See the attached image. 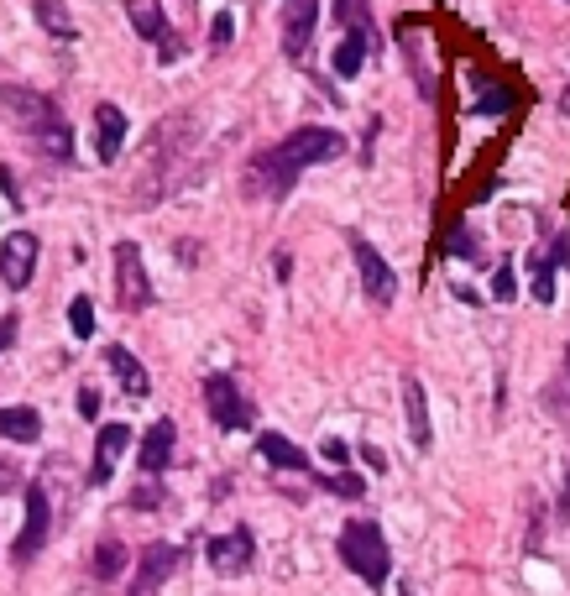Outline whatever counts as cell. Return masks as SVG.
Here are the masks:
<instances>
[{"mask_svg": "<svg viewBox=\"0 0 570 596\" xmlns=\"http://www.w3.org/2000/svg\"><path fill=\"white\" fill-rule=\"evenodd\" d=\"M231 37H236V21H231V16H215V21H210V48H215V53L231 48Z\"/></svg>", "mask_w": 570, "mask_h": 596, "instance_id": "484cf974", "label": "cell"}, {"mask_svg": "<svg viewBox=\"0 0 570 596\" xmlns=\"http://www.w3.org/2000/svg\"><path fill=\"white\" fill-rule=\"evenodd\" d=\"M126 142V110L121 105H95V157L100 163H116Z\"/></svg>", "mask_w": 570, "mask_h": 596, "instance_id": "7c38bea8", "label": "cell"}, {"mask_svg": "<svg viewBox=\"0 0 570 596\" xmlns=\"http://www.w3.org/2000/svg\"><path fill=\"white\" fill-rule=\"evenodd\" d=\"M314 21H319V0H288V16H283V53L288 58H304Z\"/></svg>", "mask_w": 570, "mask_h": 596, "instance_id": "8fae6325", "label": "cell"}, {"mask_svg": "<svg viewBox=\"0 0 570 596\" xmlns=\"http://www.w3.org/2000/svg\"><path fill=\"white\" fill-rule=\"evenodd\" d=\"M403 408H408V434H414V445L419 450H429V398H424V387H419V377H403Z\"/></svg>", "mask_w": 570, "mask_h": 596, "instance_id": "9a60e30c", "label": "cell"}, {"mask_svg": "<svg viewBox=\"0 0 570 596\" xmlns=\"http://www.w3.org/2000/svg\"><path fill=\"white\" fill-rule=\"evenodd\" d=\"M32 272H37V236L11 231L6 246H0V278H6V288H27Z\"/></svg>", "mask_w": 570, "mask_h": 596, "instance_id": "ba28073f", "label": "cell"}, {"mask_svg": "<svg viewBox=\"0 0 570 596\" xmlns=\"http://www.w3.org/2000/svg\"><path fill=\"white\" fill-rule=\"evenodd\" d=\"M565 372H570V346H565Z\"/></svg>", "mask_w": 570, "mask_h": 596, "instance_id": "e575fe53", "label": "cell"}, {"mask_svg": "<svg viewBox=\"0 0 570 596\" xmlns=\"http://www.w3.org/2000/svg\"><path fill=\"white\" fill-rule=\"evenodd\" d=\"M48 518H53V513H48V492L27 487V529H21V539H16V549H11L21 565H27L42 544H48Z\"/></svg>", "mask_w": 570, "mask_h": 596, "instance_id": "9c48e42d", "label": "cell"}, {"mask_svg": "<svg viewBox=\"0 0 570 596\" xmlns=\"http://www.w3.org/2000/svg\"><path fill=\"white\" fill-rule=\"evenodd\" d=\"M116 298H121V309H147L152 304V283H147L136 241H116Z\"/></svg>", "mask_w": 570, "mask_h": 596, "instance_id": "277c9868", "label": "cell"}, {"mask_svg": "<svg viewBox=\"0 0 570 596\" xmlns=\"http://www.w3.org/2000/svg\"><path fill=\"white\" fill-rule=\"evenodd\" d=\"M252 555H257V544H252V534H246V529L210 539V565H215V576H241V570H252Z\"/></svg>", "mask_w": 570, "mask_h": 596, "instance_id": "30bf717a", "label": "cell"}, {"mask_svg": "<svg viewBox=\"0 0 570 596\" xmlns=\"http://www.w3.org/2000/svg\"><path fill=\"white\" fill-rule=\"evenodd\" d=\"M157 58H163V63H173V58H184V37H163V48H157Z\"/></svg>", "mask_w": 570, "mask_h": 596, "instance_id": "1f68e13d", "label": "cell"}, {"mask_svg": "<svg viewBox=\"0 0 570 596\" xmlns=\"http://www.w3.org/2000/svg\"><path fill=\"white\" fill-rule=\"evenodd\" d=\"M330 492H340V497H361V476H330Z\"/></svg>", "mask_w": 570, "mask_h": 596, "instance_id": "f546056e", "label": "cell"}, {"mask_svg": "<svg viewBox=\"0 0 570 596\" xmlns=\"http://www.w3.org/2000/svg\"><path fill=\"white\" fill-rule=\"evenodd\" d=\"M503 110H513V89H487L476 100V116H503Z\"/></svg>", "mask_w": 570, "mask_h": 596, "instance_id": "d4e9b609", "label": "cell"}, {"mask_svg": "<svg viewBox=\"0 0 570 596\" xmlns=\"http://www.w3.org/2000/svg\"><path fill=\"white\" fill-rule=\"evenodd\" d=\"M351 257H356V272H361V288H367L372 304H393V293H398V278H393V267L382 262V251L367 241V236H351Z\"/></svg>", "mask_w": 570, "mask_h": 596, "instance_id": "5b68a950", "label": "cell"}, {"mask_svg": "<svg viewBox=\"0 0 570 596\" xmlns=\"http://www.w3.org/2000/svg\"><path fill=\"white\" fill-rule=\"evenodd\" d=\"M173 440H178V429L168 424V419H157L147 434H142V455H136V461H142V471H168V461H173Z\"/></svg>", "mask_w": 570, "mask_h": 596, "instance_id": "5bb4252c", "label": "cell"}, {"mask_svg": "<svg viewBox=\"0 0 570 596\" xmlns=\"http://www.w3.org/2000/svg\"><path fill=\"white\" fill-rule=\"evenodd\" d=\"M126 445H131V429H126V424H105V429H100L95 466H89V481H95V487H105V481H110V471H116V461H121Z\"/></svg>", "mask_w": 570, "mask_h": 596, "instance_id": "4fadbf2b", "label": "cell"}, {"mask_svg": "<svg viewBox=\"0 0 570 596\" xmlns=\"http://www.w3.org/2000/svg\"><path fill=\"white\" fill-rule=\"evenodd\" d=\"M361 63H367V32H346V42L335 48V74L340 79H356Z\"/></svg>", "mask_w": 570, "mask_h": 596, "instance_id": "44dd1931", "label": "cell"}, {"mask_svg": "<svg viewBox=\"0 0 570 596\" xmlns=\"http://www.w3.org/2000/svg\"><path fill=\"white\" fill-rule=\"evenodd\" d=\"M16 325H21L16 314H6V319H0V351H11V346H16Z\"/></svg>", "mask_w": 570, "mask_h": 596, "instance_id": "d6a6232c", "label": "cell"}, {"mask_svg": "<svg viewBox=\"0 0 570 596\" xmlns=\"http://www.w3.org/2000/svg\"><path fill=\"white\" fill-rule=\"evenodd\" d=\"M178 549L173 544H147L142 555H136V581H131V596H157V586H163L173 570H178Z\"/></svg>", "mask_w": 570, "mask_h": 596, "instance_id": "52a82bcc", "label": "cell"}, {"mask_svg": "<svg viewBox=\"0 0 570 596\" xmlns=\"http://www.w3.org/2000/svg\"><path fill=\"white\" fill-rule=\"evenodd\" d=\"M335 157H346V136L330 131V126H304V131L283 136V142L257 163L252 178L262 183L272 199H278V194L293 189V178H299L304 168H314V163H335Z\"/></svg>", "mask_w": 570, "mask_h": 596, "instance_id": "6da1fadb", "label": "cell"}, {"mask_svg": "<svg viewBox=\"0 0 570 596\" xmlns=\"http://www.w3.org/2000/svg\"><path fill=\"white\" fill-rule=\"evenodd\" d=\"M131 27H136V37L142 42H157V48H163V37H168V21H163V6H157V0H131Z\"/></svg>", "mask_w": 570, "mask_h": 596, "instance_id": "ac0fdd59", "label": "cell"}, {"mask_svg": "<svg viewBox=\"0 0 570 596\" xmlns=\"http://www.w3.org/2000/svg\"><path fill=\"white\" fill-rule=\"evenodd\" d=\"M492 293L503 298V304H508V298L518 293V278H513V267H497V278H492Z\"/></svg>", "mask_w": 570, "mask_h": 596, "instance_id": "83f0119b", "label": "cell"}, {"mask_svg": "<svg viewBox=\"0 0 570 596\" xmlns=\"http://www.w3.org/2000/svg\"><path fill=\"white\" fill-rule=\"evenodd\" d=\"M110 366H116V377H121V387H126V393L131 398H147V372H142V361H136L126 346H110Z\"/></svg>", "mask_w": 570, "mask_h": 596, "instance_id": "d6986e66", "label": "cell"}, {"mask_svg": "<svg viewBox=\"0 0 570 596\" xmlns=\"http://www.w3.org/2000/svg\"><path fill=\"white\" fill-rule=\"evenodd\" d=\"M335 11H340V27H346V32H372L367 0H335Z\"/></svg>", "mask_w": 570, "mask_h": 596, "instance_id": "603a6c76", "label": "cell"}, {"mask_svg": "<svg viewBox=\"0 0 570 596\" xmlns=\"http://www.w3.org/2000/svg\"><path fill=\"white\" fill-rule=\"evenodd\" d=\"M126 570V549L116 544V539H105L100 549H95V581H116Z\"/></svg>", "mask_w": 570, "mask_h": 596, "instance_id": "7402d4cb", "label": "cell"}, {"mask_svg": "<svg viewBox=\"0 0 570 596\" xmlns=\"http://www.w3.org/2000/svg\"><path fill=\"white\" fill-rule=\"evenodd\" d=\"M534 298H539V304H550V298H555V272H550V262L534 267Z\"/></svg>", "mask_w": 570, "mask_h": 596, "instance_id": "4316f807", "label": "cell"}, {"mask_svg": "<svg viewBox=\"0 0 570 596\" xmlns=\"http://www.w3.org/2000/svg\"><path fill=\"white\" fill-rule=\"evenodd\" d=\"M79 414H84V419L100 414V393H95V387H79Z\"/></svg>", "mask_w": 570, "mask_h": 596, "instance_id": "4dcf8cb0", "label": "cell"}, {"mask_svg": "<svg viewBox=\"0 0 570 596\" xmlns=\"http://www.w3.org/2000/svg\"><path fill=\"white\" fill-rule=\"evenodd\" d=\"M0 105L11 110V121L27 131L48 157H58V163H68V157H74V136H68V121H63V110H58L48 95H32V89H0Z\"/></svg>", "mask_w": 570, "mask_h": 596, "instance_id": "7a4b0ae2", "label": "cell"}, {"mask_svg": "<svg viewBox=\"0 0 570 596\" xmlns=\"http://www.w3.org/2000/svg\"><path fill=\"white\" fill-rule=\"evenodd\" d=\"M204 403H210V419L220 429H246V424H252V403L241 398V387L231 377H210V382H204Z\"/></svg>", "mask_w": 570, "mask_h": 596, "instance_id": "8992f818", "label": "cell"}, {"mask_svg": "<svg viewBox=\"0 0 570 596\" xmlns=\"http://www.w3.org/2000/svg\"><path fill=\"white\" fill-rule=\"evenodd\" d=\"M340 560L367 586H387V570H393V555H387V539L377 523H346L340 529Z\"/></svg>", "mask_w": 570, "mask_h": 596, "instance_id": "3957f363", "label": "cell"}, {"mask_svg": "<svg viewBox=\"0 0 570 596\" xmlns=\"http://www.w3.org/2000/svg\"><path fill=\"white\" fill-rule=\"evenodd\" d=\"M0 434H6V440H16V445H32L37 434H42L37 408H27V403H16V408H0Z\"/></svg>", "mask_w": 570, "mask_h": 596, "instance_id": "2e32d148", "label": "cell"}, {"mask_svg": "<svg viewBox=\"0 0 570 596\" xmlns=\"http://www.w3.org/2000/svg\"><path fill=\"white\" fill-rule=\"evenodd\" d=\"M37 21H42V27H48L58 42H74L79 37V27H74V16H68V6H63V0H37Z\"/></svg>", "mask_w": 570, "mask_h": 596, "instance_id": "ffe728a7", "label": "cell"}, {"mask_svg": "<svg viewBox=\"0 0 570 596\" xmlns=\"http://www.w3.org/2000/svg\"><path fill=\"white\" fill-rule=\"evenodd\" d=\"M16 481H21L16 461H0V492H6V487H16Z\"/></svg>", "mask_w": 570, "mask_h": 596, "instance_id": "836d02e7", "label": "cell"}, {"mask_svg": "<svg viewBox=\"0 0 570 596\" xmlns=\"http://www.w3.org/2000/svg\"><path fill=\"white\" fill-rule=\"evenodd\" d=\"M319 450H325V461H335V466H346V461H351V445H346V440H325Z\"/></svg>", "mask_w": 570, "mask_h": 596, "instance_id": "f1b7e54d", "label": "cell"}, {"mask_svg": "<svg viewBox=\"0 0 570 596\" xmlns=\"http://www.w3.org/2000/svg\"><path fill=\"white\" fill-rule=\"evenodd\" d=\"M68 325H74V335H79V340L95 335V304H89L84 293L74 298V304H68Z\"/></svg>", "mask_w": 570, "mask_h": 596, "instance_id": "cb8c5ba5", "label": "cell"}, {"mask_svg": "<svg viewBox=\"0 0 570 596\" xmlns=\"http://www.w3.org/2000/svg\"><path fill=\"white\" fill-rule=\"evenodd\" d=\"M257 450H262V461H272V466H283V471H309V455L293 445V440H283V434H262L257 440Z\"/></svg>", "mask_w": 570, "mask_h": 596, "instance_id": "e0dca14e", "label": "cell"}]
</instances>
